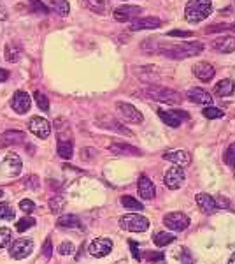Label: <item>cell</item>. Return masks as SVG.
<instances>
[{
  "mask_svg": "<svg viewBox=\"0 0 235 264\" xmlns=\"http://www.w3.org/2000/svg\"><path fill=\"white\" fill-rule=\"evenodd\" d=\"M202 115L205 116V118H209V120H216V118H221V116H223V111L219 109V107L205 106V107H204Z\"/></svg>",
  "mask_w": 235,
  "mask_h": 264,
  "instance_id": "39",
  "label": "cell"
},
{
  "mask_svg": "<svg viewBox=\"0 0 235 264\" xmlns=\"http://www.w3.org/2000/svg\"><path fill=\"white\" fill-rule=\"evenodd\" d=\"M0 19H5V11L0 7Z\"/></svg>",
  "mask_w": 235,
  "mask_h": 264,
  "instance_id": "54",
  "label": "cell"
},
{
  "mask_svg": "<svg viewBox=\"0 0 235 264\" xmlns=\"http://www.w3.org/2000/svg\"><path fill=\"white\" fill-rule=\"evenodd\" d=\"M134 72L141 81L149 85H153L155 81L160 79V69H158L157 65H139V67L134 69Z\"/></svg>",
  "mask_w": 235,
  "mask_h": 264,
  "instance_id": "14",
  "label": "cell"
},
{
  "mask_svg": "<svg viewBox=\"0 0 235 264\" xmlns=\"http://www.w3.org/2000/svg\"><path fill=\"white\" fill-rule=\"evenodd\" d=\"M158 116L165 125L172 127V129H177L183 122L188 120V113L186 111H163V109H158Z\"/></svg>",
  "mask_w": 235,
  "mask_h": 264,
  "instance_id": "12",
  "label": "cell"
},
{
  "mask_svg": "<svg viewBox=\"0 0 235 264\" xmlns=\"http://www.w3.org/2000/svg\"><path fill=\"white\" fill-rule=\"evenodd\" d=\"M21 167H23V162L21 158L16 155V153H7L0 164V173L7 176H18L21 173Z\"/></svg>",
  "mask_w": 235,
  "mask_h": 264,
  "instance_id": "6",
  "label": "cell"
},
{
  "mask_svg": "<svg viewBox=\"0 0 235 264\" xmlns=\"http://www.w3.org/2000/svg\"><path fill=\"white\" fill-rule=\"evenodd\" d=\"M95 155H97V152H95L93 148L81 150V158H83L84 162H92V160H95Z\"/></svg>",
  "mask_w": 235,
  "mask_h": 264,
  "instance_id": "46",
  "label": "cell"
},
{
  "mask_svg": "<svg viewBox=\"0 0 235 264\" xmlns=\"http://www.w3.org/2000/svg\"><path fill=\"white\" fill-rule=\"evenodd\" d=\"M167 35L169 37H191V32H188V30H171Z\"/></svg>",
  "mask_w": 235,
  "mask_h": 264,
  "instance_id": "49",
  "label": "cell"
},
{
  "mask_svg": "<svg viewBox=\"0 0 235 264\" xmlns=\"http://www.w3.org/2000/svg\"><path fill=\"white\" fill-rule=\"evenodd\" d=\"M175 257H179L181 263H183V264H193V259H191V254H189V252L186 250L185 246H183V248H179V254L175 252Z\"/></svg>",
  "mask_w": 235,
  "mask_h": 264,
  "instance_id": "44",
  "label": "cell"
},
{
  "mask_svg": "<svg viewBox=\"0 0 235 264\" xmlns=\"http://www.w3.org/2000/svg\"><path fill=\"white\" fill-rule=\"evenodd\" d=\"M28 5H30V9H32L33 13H37V14H47V13H49L47 5L44 4L42 0H28Z\"/></svg>",
  "mask_w": 235,
  "mask_h": 264,
  "instance_id": "36",
  "label": "cell"
},
{
  "mask_svg": "<svg viewBox=\"0 0 235 264\" xmlns=\"http://www.w3.org/2000/svg\"><path fill=\"white\" fill-rule=\"evenodd\" d=\"M142 13V7H139V5H121L118 9H114L112 16H114L116 21H134L135 18H139V14Z\"/></svg>",
  "mask_w": 235,
  "mask_h": 264,
  "instance_id": "13",
  "label": "cell"
},
{
  "mask_svg": "<svg viewBox=\"0 0 235 264\" xmlns=\"http://www.w3.org/2000/svg\"><path fill=\"white\" fill-rule=\"evenodd\" d=\"M121 204H123L125 208H128V210H137V211H141V210L144 208L142 203H139L135 197H132V195H123L121 197Z\"/></svg>",
  "mask_w": 235,
  "mask_h": 264,
  "instance_id": "34",
  "label": "cell"
},
{
  "mask_svg": "<svg viewBox=\"0 0 235 264\" xmlns=\"http://www.w3.org/2000/svg\"><path fill=\"white\" fill-rule=\"evenodd\" d=\"M7 78H9V72H7L5 69H0V83H4Z\"/></svg>",
  "mask_w": 235,
  "mask_h": 264,
  "instance_id": "53",
  "label": "cell"
},
{
  "mask_svg": "<svg viewBox=\"0 0 235 264\" xmlns=\"http://www.w3.org/2000/svg\"><path fill=\"white\" fill-rule=\"evenodd\" d=\"M163 224H165L171 231H185L189 226V217L181 211H172V213L163 217Z\"/></svg>",
  "mask_w": 235,
  "mask_h": 264,
  "instance_id": "8",
  "label": "cell"
},
{
  "mask_svg": "<svg viewBox=\"0 0 235 264\" xmlns=\"http://www.w3.org/2000/svg\"><path fill=\"white\" fill-rule=\"evenodd\" d=\"M83 4L97 14H104L107 9V0H83Z\"/></svg>",
  "mask_w": 235,
  "mask_h": 264,
  "instance_id": "32",
  "label": "cell"
},
{
  "mask_svg": "<svg viewBox=\"0 0 235 264\" xmlns=\"http://www.w3.org/2000/svg\"><path fill=\"white\" fill-rule=\"evenodd\" d=\"M205 34H221V32H235V23H214L209 25L205 30Z\"/></svg>",
  "mask_w": 235,
  "mask_h": 264,
  "instance_id": "31",
  "label": "cell"
},
{
  "mask_svg": "<svg viewBox=\"0 0 235 264\" xmlns=\"http://www.w3.org/2000/svg\"><path fill=\"white\" fill-rule=\"evenodd\" d=\"M146 259H149V261H161V259H163V254H158V252H146Z\"/></svg>",
  "mask_w": 235,
  "mask_h": 264,
  "instance_id": "51",
  "label": "cell"
},
{
  "mask_svg": "<svg viewBox=\"0 0 235 264\" xmlns=\"http://www.w3.org/2000/svg\"><path fill=\"white\" fill-rule=\"evenodd\" d=\"M216 204H218V208H219V210H228V208H230V201L226 199L225 195H219V197L216 199Z\"/></svg>",
  "mask_w": 235,
  "mask_h": 264,
  "instance_id": "50",
  "label": "cell"
},
{
  "mask_svg": "<svg viewBox=\"0 0 235 264\" xmlns=\"http://www.w3.org/2000/svg\"><path fill=\"white\" fill-rule=\"evenodd\" d=\"M33 97H35V102H37V106L41 107L42 111H49V101H47V97L44 93L35 92L33 93Z\"/></svg>",
  "mask_w": 235,
  "mask_h": 264,
  "instance_id": "41",
  "label": "cell"
},
{
  "mask_svg": "<svg viewBox=\"0 0 235 264\" xmlns=\"http://www.w3.org/2000/svg\"><path fill=\"white\" fill-rule=\"evenodd\" d=\"M2 195H4V192H2V190H0V197H2Z\"/></svg>",
  "mask_w": 235,
  "mask_h": 264,
  "instance_id": "56",
  "label": "cell"
},
{
  "mask_svg": "<svg viewBox=\"0 0 235 264\" xmlns=\"http://www.w3.org/2000/svg\"><path fill=\"white\" fill-rule=\"evenodd\" d=\"M97 122H98V125H102V129H111V130H114V132H120V134L132 136V132H130L128 129H125L120 122L114 120L112 116H98Z\"/></svg>",
  "mask_w": 235,
  "mask_h": 264,
  "instance_id": "22",
  "label": "cell"
},
{
  "mask_svg": "<svg viewBox=\"0 0 235 264\" xmlns=\"http://www.w3.org/2000/svg\"><path fill=\"white\" fill-rule=\"evenodd\" d=\"M121 229L130 232H144L149 229V220L139 213H126L120 218Z\"/></svg>",
  "mask_w": 235,
  "mask_h": 264,
  "instance_id": "4",
  "label": "cell"
},
{
  "mask_svg": "<svg viewBox=\"0 0 235 264\" xmlns=\"http://www.w3.org/2000/svg\"><path fill=\"white\" fill-rule=\"evenodd\" d=\"M161 157L175 166H188L191 162V155L186 150H169V152H163Z\"/></svg>",
  "mask_w": 235,
  "mask_h": 264,
  "instance_id": "17",
  "label": "cell"
},
{
  "mask_svg": "<svg viewBox=\"0 0 235 264\" xmlns=\"http://www.w3.org/2000/svg\"><path fill=\"white\" fill-rule=\"evenodd\" d=\"M49 206H51V210H53V213H60L62 208L65 206L63 195H55V197L49 201Z\"/></svg>",
  "mask_w": 235,
  "mask_h": 264,
  "instance_id": "40",
  "label": "cell"
},
{
  "mask_svg": "<svg viewBox=\"0 0 235 264\" xmlns=\"http://www.w3.org/2000/svg\"><path fill=\"white\" fill-rule=\"evenodd\" d=\"M2 144H19L25 141V132L21 130H5L4 134L0 136Z\"/></svg>",
  "mask_w": 235,
  "mask_h": 264,
  "instance_id": "25",
  "label": "cell"
},
{
  "mask_svg": "<svg viewBox=\"0 0 235 264\" xmlns=\"http://www.w3.org/2000/svg\"><path fill=\"white\" fill-rule=\"evenodd\" d=\"M193 74L197 76L200 81H204V83H209V81L216 76V70H214V67H212L209 62H198L193 67Z\"/></svg>",
  "mask_w": 235,
  "mask_h": 264,
  "instance_id": "20",
  "label": "cell"
},
{
  "mask_svg": "<svg viewBox=\"0 0 235 264\" xmlns=\"http://www.w3.org/2000/svg\"><path fill=\"white\" fill-rule=\"evenodd\" d=\"M228 264H235V254L230 257V261H228Z\"/></svg>",
  "mask_w": 235,
  "mask_h": 264,
  "instance_id": "55",
  "label": "cell"
},
{
  "mask_svg": "<svg viewBox=\"0 0 235 264\" xmlns=\"http://www.w3.org/2000/svg\"><path fill=\"white\" fill-rule=\"evenodd\" d=\"M109 150H111L114 155H126V157H141V155H142L141 150L126 143H112L111 146H109Z\"/></svg>",
  "mask_w": 235,
  "mask_h": 264,
  "instance_id": "23",
  "label": "cell"
},
{
  "mask_svg": "<svg viewBox=\"0 0 235 264\" xmlns=\"http://www.w3.org/2000/svg\"><path fill=\"white\" fill-rule=\"evenodd\" d=\"M51 123L46 118H41V116H33L28 120V130L32 132L33 136H37L41 139H46L51 134Z\"/></svg>",
  "mask_w": 235,
  "mask_h": 264,
  "instance_id": "9",
  "label": "cell"
},
{
  "mask_svg": "<svg viewBox=\"0 0 235 264\" xmlns=\"http://www.w3.org/2000/svg\"><path fill=\"white\" fill-rule=\"evenodd\" d=\"M116 109L120 113L121 118H125L130 123H141L144 120L142 113L139 111L137 107L132 106V104H126V102H116Z\"/></svg>",
  "mask_w": 235,
  "mask_h": 264,
  "instance_id": "11",
  "label": "cell"
},
{
  "mask_svg": "<svg viewBox=\"0 0 235 264\" xmlns=\"http://www.w3.org/2000/svg\"><path fill=\"white\" fill-rule=\"evenodd\" d=\"M128 245H130V248H132V254H134L135 259H141V255H139V250H137V243H134V241H130Z\"/></svg>",
  "mask_w": 235,
  "mask_h": 264,
  "instance_id": "52",
  "label": "cell"
},
{
  "mask_svg": "<svg viewBox=\"0 0 235 264\" xmlns=\"http://www.w3.org/2000/svg\"><path fill=\"white\" fill-rule=\"evenodd\" d=\"M111 250H112V241L109 240V238H95V240L90 243V246H88V252H90L93 257H97V259L109 255Z\"/></svg>",
  "mask_w": 235,
  "mask_h": 264,
  "instance_id": "10",
  "label": "cell"
},
{
  "mask_svg": "<svg viewBox=\"0 0 235 264\" xmlns=\"http://www.w3.org/2000/svg\"><path fill=\"white\" fill-rule=\"evenodd\" d=\"M51 254H53V243H51V240H46L44 245H42V257H44V259H49Z\"/></svg>",
  "mask_w": 235,
  "mask_h": 264,
  "instance_id": "48",
  "label": "cell"
},
{
  "mask_svg": "<svg viewBox=\"0 0 235 264\" xmlns=\"http://www.w3.org/2000/svg\"><path fill=\"white\" fill-rule=\"evenodd\" d=\"M137 189H139V195L146 201H151L155 199V195H157V189H155V183L149 180L148 176H141L139 178V183H137Z\"/></svg>",
  "mask_w": 235,
  "mask_h": 264,
  "instance_id": "19",
  "label": "cell"
},
{
  "mask_svg": "<svg viewBox=\"0 0 235 264\" xmlns=\"http://www.w3.org/2000/svg\"><path fill=\"white\" fill-rule=\"evenodd\" d=\"M235 90V83L232 79H221L219 83L214 87V93H216L218 97H228L232 95Z\"/></svg>",
  "mask_w": 235,
  "mask_h": 264,
  "instance_id": "26",
  "label": "cell"
},
{
  "mask_svg": "<svg viewBox=\"0 0 235 264\" xmlns=\"http://www.w3.org/2000/svg\"><path fill=\"white\" fill-rule=\"evenodd\" d=\"M0 218H4V220H13L14 218V210L9 203H0Z\"/></svg>",
  "mask_w": 235,
  "mask_h": 264,
  "instance_id": "38",
  "label": "cell"
},
{
  "mask_svg": "<svg viewBox=\"0 0 235 264\" xmlns=\"http://www.w3.org/2000/svg\"><path fill=\"white\" fill-rule=\"evenodd\" d=\"M4 55L7 62L16 64V62H19V58H21V48H19L18 44H14V42H9L4 50Z\"/></svg>",
  "mask_w": 235,
  "mask_h": 264,
  "instance_id": "30",
  "label": "cell"
},
{
  "mask_svg": "<svg viewBox=\"0 0 235 264\" xmlns=\"http://www.w3.org/2000/svg\"><path fill=\"white\" fill-rule=\"evenodd\" d=\"M35 226V218L32 217H23V218H19L18 222H16V231L18 232H25L28 231L30 227Z\"/></svg>",
  "mask_w": 235,
  "mask_h": 264,
  "instance_id": "35",
  "label": "cell"
},
{
  "mask_svg": "<svg viewBox=\"0 0 235 264\" xmlns=\"http://www.w3.org/2000/svg\"><path fill=\"white\" fill-rule=\"evenodd\" d=\"M47 4H49V9L58 16H67L70 11V5L67 0H47Z\"/></svg>",
  "mask_w": 235,
  "mask_h": 264,
  "instance_id": "29",
  "label": "cell"
},
{
  "mask_svg": "<svg viewBox=\"0 0 235 264\" xmlns=\"http://www.w3.org/2000/svg\"><path fill=\"white\" fill-rule=\"evenodd\" d=\"M211 46L212 50L219 51V53H232L235 51V39L232 35H219L211 42Z\"/></svg>",
  "mask_w": 235,
  "mask_h": 264,
  "instance_id": "21",
  "label": "cell"
},
{
  "mask_svg": "<svg viewBox=\"0 0 235 264\" xmlns=\"http://www.w3.org/2000/svg\"><path fill=\"white\" fill-rule=\"evenodd\" d=\"M56 150H58V155H60L63 160H69V158H72V155H74V146H72V141H70V139H60Z\"/></svg>",
  "mask_w": 235,
  "mask_h": 264,
  "instance_id": "27",
  "label": "cell"
},
{
  "mask_svg": "<svg viewBox=\"0 0 235 264\" xmlns=\"http://www.w3.org/2000/svg\"><path fill=\"white\" fill-rule=\"evenodd\" d=\"M188 99L191 102H195V104H202V106H211L212 104V95L207 92V90H204V88H189L188 90Z\"/></svg>",
  "mask_w": 235,
  "mask_h": 264,
  "instance_id": "18",
  "label": "cell"
},
{
  "mask_svg": "<svg viewBox=\"0 0 235 264\" xmlns=\"http://www.w3.org/2000/svg\"><path fill=\"white\" fill-rule=\"evenodd\" d=\"M19 210L21 211H25V213H30V211H33L35 210V203L30 199H23V201H19Z\"/></svg>",
  "mask_w": 235,
  "mask_h": 264,
  "instance_id": "47",
  "label": "cell"
},
{
  "mask_svg": "<svg viewBox=\"0 0 235 264\" xmlns=\"http://www.w3.org/2000/svg\"><path fill=\"white\" fill-rule=\"evenodd\" d=\"M174 240H175L174 234H171V232H157V234L153 236V241H155V245H157V246L171 245Z\"/></svg>",
  "mask_w": 235,
  "mask_h": 264,
  "instance_id": "33",
  "label": "cell"
},
{
  "mask_svg": "<svg viewBox=\"0 0 235 264\" xmlns=\"http://www.w3.org/2000/svg\"><path fill=\"white\" fill-rule=\"evenodd\" d=\"M32 250H33V240H30V238H19V240H16L11 245L9 254L14 261H19L28 257V255L32 254Z\"/></svg>",
  "mask_w": 235,
  "mask_h": 264,
  "instance_id": "5",
  "label": "cell"
},
{
  "mask_svg": "<svg viewBox=\"0 0 235 264\" xmlns=\"http://www.w3.org/2000/svg\"><path fill=\"white\" fill-rule=\"evenodd\" d=\"M204 51V42L193 41V42H183L177 46H161L158 53H161L167 58H174V60H183L189 56H197Z\"/></svg>",
  "mask_w": 235,
  "mask_h": 264,
  "instance_id": "2",
  "label": "cell"
},
{
  "mask_svg": "<svg viewBox=\"0 0 235 264\" xmlns=\"http://www.w3.org/2000/svg\"><path fill=\"white\" fill-rule=\"evenodd\" d=\"M30 106H32V99H30V95L27 92H23V90L14 92L13 99H11V107H13L14 111L23 115V113H27L30 109Z\"/></svg>",
  "mask_w": 235,
  "mask_h": 264,
  "instance_id": "15",
  "label": "cell"
},
{
  "mask_svg": "<svg viewBox=\"0 0 235 264\" xmlns=\"http://www.w3.org/2000/svg\"><path fill=\"white\" fill-rule=\"evenodd\" d=\"M185 171L181 169V166H172L169 171L165 173V176H163V183L167 185V189L171 190H177L183 187V183H185Z\"/></svg>",
  "mask_w": 235,
  "mask_h": 264,
  "instance_id": "7",
  "label": "cell"
},
{
  "mask_svg": "<svg viewBox=\"0 0 235 264\" xmlns=\"http://www.w3.org/2000/svg\"><path fill=\"white\" fill-rule=\"evenodd\" d=\"M223 158H225V162L228 164V166L235 167V143H232L230 146L225 150V155H223Z\"/></svg>",
  "mask_w": 235,
  "mask_h": 264,
  "instance_id": "42",
  "label": "cell"
},
{
  "mask_svg": "<svg viewBox=\"0 0 235 264\" xmlns=\"http://www.w3.org/2000/svg\"><path fill=\"white\" fill-rule=\"evenodd\" d=\"M197 204L200 206V210H202L204 213H207V215L216 213V210H218L216 199L209 194H204V192L202 194H197Z\"/></svg>",
  "mask_w": 235,
  "mask_h": 264,
  "instance_id": "24",
  "label": "cell"
},
{
  "mask_svg": "<svg viewBox=\"0 0 235 264\" xmlns=\"http://www.w3.org/2000/svg\"><path fill=\"white\" fill-rule=\"evenodd\" d=\"M137 95L146 99H151V101L157 102H165V104H181L183 102V97H181L179 92L175 90H171L167 87H161V85H148V87L137 92Z\"/></svg>",
  "mask_w": 235,
  "mask_h": 264,
  "instance_id": "1",
  "label": "cell"
},
{
  "mask_svg": "<svg viewBox=\"0 0 235 264\" xmlns=\"http://www.w3.org/2000/svg\"><path fill=\"white\" fill-rule=\"evenodd\" d=\"M76 246L70 243V241H63V243H60V246H58V252H60L62 255H70L74 254Z\"/></svg>",
  "mask_w": 235,
  "mask_h": 264,
  "instance_id": "45",
  "label": "cell"
},
{
  "mask_svg": "<svg viewBox=\"0 0 235 264\" xmlns=\"http://www.w3.org/2000/svg\"><path fill=\"white\" fill-rule=\"evenodd\" d=\"M212 13L211 0H189L185 7V18L189 23H200Z\"/></svg>",
  "mask_w": 235,
  "mask_h": 264,
  "instance_id": "3",
  "label": "cell"
},
{
  "mask_svg": "<svg viewBox=\"0 0 235 264\" xmlns=\"http://www.w3.org/2000/svg\"><path fill=\"white\" fill-rule=\"evenodd\" d=\"M161 19L155 18V16H146V18H135L130 23V30L132 32H139V30H153V28H160Z\"/></svg>",
  "mask_w": 235,
  "mask_h": 264,
  "instance_id": "16",
  "label": "cell"
},
{
  "mask_svg": "<svg viewBox=\"0 0 235 264\" xmlns=\"http://www.w3.org/2000/svg\"><path fill=\"white\" fill-rule=\"evenodd\" d=\"M56 226L65 227V229H74V227H78V229H83V226H81V220H79L76 215H62V217L58 218Z\"/></svg>",
  "mask_w": 235,
  "mask_h": 264,
  "instance_id": "28",
  "label": "cell"
},
{
  "mask_svg": "<svg viewBox=\"0 0 235 264\" xmlns=\"http://www.w3.org/2000/svg\"><path fill=\"white\" fill-rule=\"evenodd\" d=\"M55 129H56V132L62 136V132H69V122L65 120V118H56L55 120Z\"/></svg>",
  "mask_w": 235,
  "mask_h": 264,
  "instance_id": "43",
  "label": "cell"
},
{
  "mask_svg": "<svg viewBox=\"0 0 235 264\" xmlns=\"http://www.w3.org/2000/svg\"><path fill=\"white\" fill-rule=\"evenodd\" d=\"M13 240V232L9 227H0V248H5Z\"/></svg>",
  "mask_w": 235,
  "mask_h": 264,
  "instance_id": "37",
  "label": "cell"
}]
</instances>
